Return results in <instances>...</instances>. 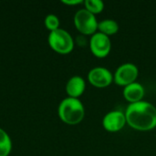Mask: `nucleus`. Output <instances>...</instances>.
Returning <instances> with one entry per match:
<instances>
[{"mask_svg":"<svg viewBox=\"0 0 156 156\" xmlns=\"http://www.w3.org/2000/svg\"><path fill=\"white\" fill-rule=\"evenodd\" d=\"M126 122L139 131H148L156 127V108L150 102L130 103L125 112Z\"/></svg>","mask_w":156,"mask_h":156,"instance_id":"nucleus-1","label":"nucleus"},{"mask_svg":"<svg viewBox=\"0 0 156 156\" xmlns=\"http://www.w3.org/2000/svg\"><path fill=\"white\" fill-rule=\"evenodd\" d=\"M58 115L60 119L68 124H77L84 117L85 110L82 102L78 98L68 97L58 105Z\"/></svg>","mask_w":156,"mask_h":156,"instance_id":"nucleus-2","label":"nucleus"},{"mask_svg":"<svg viewBox=\"0 0 156 156\" xmlns=\"http://www.w3.org/2000/svg\"><path fill=\"white\" fill-rule=\"evenodd\" d=\"M49 46L58 53L68 54L74 47V41L70 34L62 28H58L50 31L48 35Z\"/></svg>","mask_w":156,"mask_h":156,"instance_id":"nucleus-3","label":"nucleus"},{"mask_svg":"<svg viewBox=\"0 0 156 156\" xmlns=\"http://www.w3.org/2000/svg\"><path fill=\"white\" fill-rule=\"evenodd\" d=\"M74 24L79 31L85 35L95 34L98 29V21L94 14L86 8L80 9L74 16Z\"/></svg>","mask_w":156,"mask_h":156,"instance_id":"nucleus-4","label":"nucleus"},{"mask_svg":"<svg viewBox=\"0 0 156 156\" xmlns=\"http://www.w3.org/2000/svg\"><path fill=\"white\" fill-rule=\"evenodd\" d=\"M139 70L136 65L133 63H124L121 65L114 73V81L121 86H127L133 82L138 76Z\"/></svg>","mask_w":156,"mask_h":156,"instance_id":"nucleus-5","label":"nucleus"},{"mask_svg":"<svg viewBox=\"0 0 156 156\" xmlns=\"http://www.w3.org/2000/svg\"><path fill=\"white\" fill-rule=\"evenodd\" d=\"M90 47L91 52L98 58L106 57L112 48V43L110 37L101 32H97L92 35L90 41Z\"/></svg>","mask_w":156,"mask_h":156,"instance_id":"nucleus-6","label":"nucleus"},{"mask_svg":"<svg viewBox=\"0 0 156 156\" xmlns=\"http://www.w3.org/2000/svg\"><path fill=\"white\" fill-rule=\"evenodd\" d=\"M88 80L93 86L98 88H104L112 83V74L109 69L103 67H97L89 72Z\"/></svg>","mask_w":156,"mask_h":156,"instance_id":"nucleus-7","label":"nucleus"},{"mask_svg":"<svg viewBox=\"0 0 156 156\" xmlns=\"http://www.w3.org/2000/svg\"><path fill=\"white\" fill-rule=\"evenodd\" d=\"M125 123V113L120 111H112L108 112L102 120L103 127L109 132H118L123 128Z\"/></svg>","mask_w":156,"mask_h":156,"instance_id":"nucleus-8","label":"nucleus"},{"mask_svg":"<svg viewBox=\"0 0 156 156\" xmlns=\"http://www.w3.org/2000/svg\"><path fill=\"white\" fill-rule=\"evenodd\" d=\"M144 95V89L142 84L138 82H133L123 89L124 98L131 103L141 101Z\"/></svg>","mask_w":156,"mask_h":156,"instance_id":"nucleus-9","label":"nucleus"},{"mask_svg":"<svg viewBox=\"0 0 156 156\" xmlns=\"http://www.w3.org/2000/svg\"><path fill=\"white\" fill-rule=\"evenodd\" d=\"M85 80L80 76H73L70 78L66 85V91L72 98L80 97L85 90Z\"/></svg>","mask_w":156,"mask_h":156,"instance_id":"nucleus-10","label":"nucleus"},{"mask_svg":"<svg viewBox=\"0 0 156 156\" xmlns=\"http://www.w3.org/2000/svg\"><path fill=\"white\" fill-rule=\"evenodd\" d=\"M98 29L101 33H103L107 36L113 35L119 30V25L115 20L105 19L98 23Z\"/></svg>","mask_w":156,"mask_h":156,"instance_id":"nucleus-11","label":"nucleus"},{"mask_svg":"<svg viewBox=\"0 0 156 156\" xmlns=\"http://www.w3.org/2000/svg\"><path fill=\"white\" fill-rule=\"evenodd\" d=\"M12 147V143L9 135L0 128V156H7Z\"/></svg>","mask_w":156,"mask_h":156,"instance_id":"nucleus-12","label":"nucleus"},{"mask_svg":"<svg viewBox=\"0 0 156 156\" xmlns=\"http://www.w3.org/2000/svg\"><path fill=\"white\" fill-rule=\"evenodd\" d=\"M84 3L86 9L94 15L101 13L104 8V3L101 0H86Z\"/></svg>","mask_w":156,"mask_h":156,"instance_id":"nucleus-13","label":"nucleus"},{"mask_svg":"<svg viewBox=\"0 0 156 156\" xmlns=\"http://www.w3.org/2000/svg\"><path fill=\"white\" fill-rule=\"evenodd\" d=\"M45 25H46V27L50 31H53L55 29H58V26H59L58 17L56 15H53V14L48 15L46 16V18H45Z\"/></svg>","mask_w":156,"mask_h":156,"instance_id":"nucleus-14","label":"nucleus"},{"mask_svg":"<svg viewBox=\"0 0 156 156\" xmlns=\"http://www.w3.org/2000/svg\"><path fill=\"white\" fill-rule=\"evenodd\" d=\"M62 2L67 5H77V4L82 3L81 0H62Z\"/></svg>","mask_w":156,"mask_h":156,"instance_id":"nucleus-15","label":"nucleus"}]
</instances>
